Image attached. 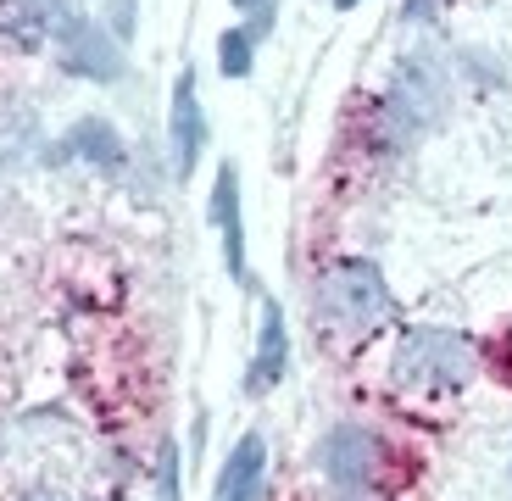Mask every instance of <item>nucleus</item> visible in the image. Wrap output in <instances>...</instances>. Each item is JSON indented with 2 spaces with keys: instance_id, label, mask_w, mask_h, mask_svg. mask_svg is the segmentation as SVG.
<instances>
[{
  "instance_id": "obj_19",
  "label": "nucleus",
  "mask_w": 512,
  "mask_h": 501,
  "mask_svg": "<svg viewBox=\"0 0 512 501\" xmlns=\"http://www.w3.org/2000/svg\"><path fill=\"white\" fill-rule=\"evenodd\" d=\"M334 6H340V12H351V6H357V0H334Z\"/></svg>"
},
{
  "instance_id": "obj_18",
  "label": "nucleus",
  "mask_w": 512,
  "mask_h": 501,
  "mask_svg": "<svg viewBox=\"0 0 512 501\" xmlns=\"http://www.w3.org/2000/svg\"><path fill=\"white\" fill-rule=\"evenodd\" d=\"M23 501H62V496H51V490H34V496H23Z\"/></svg>"
},
{
  "instance_id": "obj_12",
  "label": "nucleus",
  "mask_w": 512,
  "mask_h": 501,
  "mask_svg": "<svg viewBox=\"0 0 512 501\" xmlns=\"http://www.w3.org/2000/svg\"><path fill=\"white\" fill-rule=\"evenodd\" d=\"M251 56H256V34H251V28H229V34L218 39V67L229 78L251 73Z\"/></svg>"
},
{
  "instance_id": "obj_3",
  "label": "nucleus",
  "mask_w": 512,
  "mask_h": 501,
  "mask_svg": "<svg viewBox=\"0 0 512 501\" xmlns=\"http://www.w3.org/2000/svg\"><path fill=\"white\" fill-rule=\"evenodd\" d=\"M51 34H56V45H62L67 73L95 78V84H117V78H123V51L106 39L101 23L73 12V0H56L51 6Z\"/></svg>"
},
{
  "instance_id": "obj_10",
  "label": "nucleus",
  "mask_w": 512,
  "mask_h": 501,
  "mask_svg": "<svg viewBox=\"0 0 512 501\" xmlns=\"http://www.w3.org/2000/svg\"><path fill=\"white\" fill-rule=\"evenodd\" d=\"M212 223L223 229L229 273L245 279V223H240V179H234V167H218V184H212Z\"/></svg>"
},
{
  "instance_id": "obj_9",
  "label": "nucleus",
  "mask_w": 512,
  "mask_h": 501,
  "mask_svg": "<svg viewBox=\"0 0 512 501\" xmlns=\"http://www.w3.org/2000/svg\"><path fill=\"white\" fill-rule=\"evenodd\" d=\"M67 156L101 167V173H123L128 167V145L106 117H78L73 129H67Z\"/></svg>"
},
{
  "instance_id": "obj_17",
  "label": "nucleus",
  "mask_w": 512,
  "mask_h": 501,
  "mask_svg": "<svg viewBox=\"0 0 512 501\" xmlns=\"http://www.w3.org/2000/svg\"><path fill=\"white\" fill-rule=\"evenodd\" d=\"M240 12H262V6H273V0H234Z\"/></svg>"
},
{
  "instance_id": "obj_15",
  "label": "nucleus",
  "mask_w": 512,
  "mask_h": 501,
  "mask_svg": "<svg viewBox=\"0 0 512 501\" xmlns=\"http://www.w3.org/2000/svg\"><path fill=\"white\" fill-rule=\"evenodd\" d=\"M429 12H435V0H407V6H401L407 23H429Z\"/></svg>"
},
{
  "instance_id": "obj_6",
  "label": "nucleus",
  "mask_w": 512,
  "mask_h": 501,
  "mask_svg": "<svg viewBox=\"0 0 512 501\" xmlns=\"http://www.w3.org/2000/svg\"><path fill=\"white\" fill-rule=\"evenodd\" d=\"M201 151H206V112L201 95H195V73H179V84H173V167H179V179L195 173Z\"/></svg>"
},
{
  "instance_id": "obj_2",
  "label": "nucleus",
  "mask_w": 512,
  "mask_h": 501,
  "mask_svg": "<svg viewBox=\"0 0 512 501\" xmlns=\"http://www.w3.org/2000/svg\"><path fill=\"white\" fill-rule=\"evenodd\" d=\"M479 368V351L457 329H407L396 346L401 390H462Z\"/></svg>"
},
{
  "instance_id": "obj_5",
  "label": "nucleus",
  "mask_w": 512,
  "mask_h": 501,
  "mask_svg": "<svg viewBox=\"0 0 512 501\" xmlns=\"http://www.w3.org/2000/svg\"><path fill=\"white\" fill-rule=\"evenodd\" d=\"M379 463H384V451H379V440H373L362 424H340V429H329V435H323V446H318V468L329 474V485H334V490L373 485Z\"/></svg>"
},
{
  "instance_id": "obj_13",
  "label": "nucleus",
  "mask_w": 512,
  "mask_h": 501,
  "mask_svg": "<svg viewBox=\"0 0 512 501\" xmlns=\"http://www.w3.org/2000/svg\"><path fill=\"white\" fill-rule=\"evenodd\" d=\"M156 501H179V446L173 440L156 457Z\"/></svg>"
},
{
  "instance_id": "obj_11",
  "label": "nucleus",
  "mask_w": 512,
  "mask_h": 501,
  "mask_svg": "<svg viewBox=\"0 0 512 501\" xmlns=\"http://www.w3.org/2000/svg\"><path fill=\"white\" fill-rule=\"evenodd\" d=\"M51 39V0H0V45L39 51Z\"/></svg>"
},
{
  "instance_id": "obj_1",
  "label": "nucleus",
  "mask_w": 512,
  "mask_h": 501,
  "mask_svg": "<svg viewBox=\"0 0 512 501\" xmlns=\"http://www.w3.org/2000/svg\"><path fill=\"white\" fill-rule=\"evenodd\" d=\"M318 312L340 334H368L396 312V296H390V284H384V273L373 262L340 257L318 273Z\"/></svg>"
},
{
  "instance_id": "obj_8",
  "label": "nucleus",
  "mask_w": 512,
  "mask_h": 501,
  "mask_svg": "<svg viewBox=\"0 0 512 501\" xmlns=\"http://www.w3.org/2000/svg\"><path fill=\"white\" fill-rule=\"evenodd\" d=\"M262 474H268V446L262 435H240L229 463L218 474V501H262Z\"/></svg>"
},
{
  "instance_id": "obj_14",
  "label": "nucleus",
  "mask_w": 512,
  "mask_h": 501,
  "mask_svg": "<svg viewBox=\"0 0 512 501\" xmlns=\"http://www.w3.org/2000/svg\"><path fill=\"white\" fill-rule=\"evenodd\" d=\"M112 28H117V39L134 34V0H112Z\"/></svg>"
},
{
  "instance_id": "obj_16",
  "label": "nucleus",
  "mask_w": 512,
  "mask_h": 501,
  "mask_svg": "<svg viewBox=\"0 0 512 501\" xmlns=\"http://www.w3.org/2000/svg\"><path fill=\"white\" fill-rule=\"evenodd\" d=\"M334 501H379L373 485H357V490H334Z\"/></svg>"
},
{
  "instance_id": "obj_4",
  "label": "nucleus",
  "mask_w": 512,
  "mask_h": 501,
  "mask_svg": "<svg viewBox=\"0 0 512 501\" xmlns=\"http://www.w3.org/2000/svg\"><path fill=\"white\" fill-rule=\"evenodd\" d=\"M446 106V90H440V73L423 56H407L396 73V84H390V101H384V117H390V129L407 140V134L429 129L435 123V112Z\"/></svg>"
},
{
  "instance_id": "obj_7",
  "label": "nucleus",
  "mask_w": 512,
  "mask_h": 501,
  "mask_svg": "<svg viewBox=\"0 0 512 501\" xmlns=\"http://www.w3.org/2000/svg\"><path fill=\"white\" fill-rule=\"evenodd\" d=\"M284 368H290V334H284L279 301H268V307H262V340H256V357H251V368H245V390H251V396H268L284 379Z\"/></svg>"
}]
</instances>
